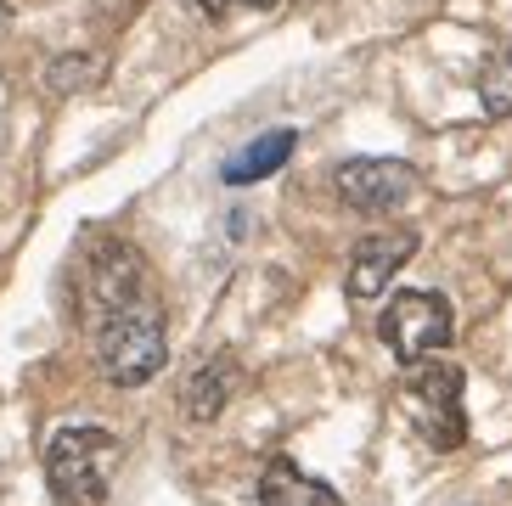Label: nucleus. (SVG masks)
Returning a JSON list of instances; mask_svg holds the SVG:
<instances>
[{"label": "nucleus", "mask_w": 512, "mask_h": 506, "mask_svg": "<svg viewBox=\"0 0 512 506\" xmlns=\"http://www.w3.org/2000/svg\"><path fill=\"white\" fill-rule=\"evenodd\" d=\"M259 506H344L332 484L310 478L293 462H271L265 478H259Z\"/></svg>", "instance_id": "9"}, {"label": "nucleus", "mask_w": 512, "mask_h": 506, "mask_svg": "<svg viewBox=\"0 0 512 506\" xmlns=\"http://www.w3.org/2000/svg\"><path fill=\"white\" fill-rule=\"evenodd\" d=\"M231 394H237V360H231V355H214V360H203V366L186 377L181 411H186L192 422H214V417L231 405Z\"/></svg>", "instance_id": "8"}, {"label": "nucleus", "mask_w": 512, "mask_h": 506, "mask_svg": "<svg viewBox=\"0 0 512 506\" xmlns=\"http://www.w3.org/2000/svg\"><path fill=\"white\" fill-rule=\"evenodd\" d=\"M119 462V439L107 428H62L46 445V484L57 506H102Z\"/></svg>", "instance_id": "2"}, {"label": "nucleus", "mask_w": 512, "mask_h": 506, "mask_svg": "<svg viewBox=\"0 0 512 506\" xmlns=\"http://www.w3.org/2000/svg\"><path fill=\"white\" fill-rule=\"evenodd\" d=\"M209 17H226V12H237V6H259V12H271V6H282V0H197Z\"/></svg>", "instance_id": "13"}, {"label": "nucleus", "mask_w": 512, "mask_h": 506, "mask_svg": "<svg viewBox=\"0 0 512 506\" xmlns=\"http://www.w3.org/2000/svg\"><path fill=\"white\" fill-rule=\"evenodd\" d=\"M293 147H299V130H265V135H254V141L231 158L220 180H226V186H254V180L276 175V169L293 158Z\"/></svg>", "instance_id": "10"}, {"label": "nucleus", "mask_w": 512, "mask_h": 506, "mask_svg": "<svg viewBox=\"0 0 512 506\" xmlns=\"http://www.w3.org/2000/svg\"><path fill=\"white\" fill-rule=\"evenodd\" d=\"M96 360H102L107 383H119V388L152 383V377L164 372V360H169V338H164L158 304L136 298V304L102 315V327H96Z\"/></svg>", "instance_id": "1"}, {"label": "nucleus", "mask_w": 512, "mask_h": 506, "mask_svg": "<svg viewBox=\"0 0 512 506\" xmlns=\"http://www.w3.org/2000/svg\"><path fill=\"white\" fill-rule=\"evenodd\" d=\"M85 298L96 315H113L141 298V253L130 242H102L85 265Z\"/></svg>", "instance_id": "6"}, {"label": "nucleus", "mask_w": 512, "mask_h": 506, "mask_svg": "<svg viewBox=\"0 0 512 506\" xmlns=\"http://www.w3.org/2000/svg\"><path fill=\"white\" fill-rule=\"evenodd\" d=\"M102 79V57H62V62H51L46 68V85L51 90H85V85H96Z\"/></svg>", "instance_id": "12"}, {"label": "nucleus", "mask_w": 512, "mask_h": 506, "mask_svg": "<svg viewBox=\"0 0 512 506\" xmlns=\"http://www.w3.org/2000/svg\"><path fill=\"white\" fill-rule=\"evenodd\" d=\"M417 192V169L400 158H349L338 169V197L355 214H389Z\"/></svg>", "instance_id": "5"}, {"label": "nucleus", "mask_w": 512, "mask_h": 506, "mask_svg": "<svg viewBox=\"0 0 512 506\" xmlns=\"http://www.w3.org/2000/svg\"><path fill=\"white\" fill-rule=\"evenodd\" d=\"M406 400L417 411V428L434 450H456L467 439V417H462V372L456 366H422L406 383Z\"/></svg>", "instance_id": "4"}, {"label": "nucleus", "mask_w": 512, "mask_h": 506, "mask_svg": "<svg viewBox=\"0 0 512 506\" xmlns=\"http://www.w3.org/2000/svg\"><path fill=\"white\" fill-rule=\"evenodd\" d=\"M411 253H417V231H377V237H366L355 248V259H349V298H377L400 276V265Z\"/></svg>", "instance_id": "7"}, {"label": "nucleus", "mask_w": 512, "mask_h": 506, "mask_svg": "<svg viewBox=\"0 0 512 506\" xmlns=\"http://www.w3.org/2000/svg\"><path fill=\"white\" fill-rule=\"evenodd\" d=\"M479 102H484V113H490V119H512V51H501V57L484 62Z\"/></svg>", "instance_id": "11"}, {"label": "nucleus", "mask_w": 512, "mask_h": 506, "mask_svg": "<svg viewBox=\"0 0 512 506\" xmlns=\"http://www.w3.org/2000/svg\"><path fill=\"white\" fill-rule=\"evenodd\" d=\"M451 332H456L451 304H445L439 293H400L389 310H383V343H389L406 366H417L422 355L445 349Z\"/></svg>", "instance_id": "3"}]
</instances>
